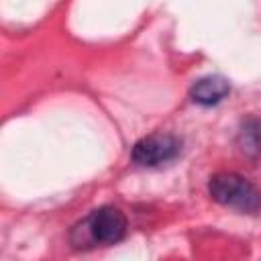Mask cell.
<instances>
[{
	"label": "cell",
	"mask_w": 261,
	"mask_h": 261,
	"mask_svg": "<svg viewBox=\"0 0 261 261\" xmlns=\"http://www.w3.org/2000/svg\"><path fill=\"white\" fill-rule=\"evenodd\" d=\"M239 145L249 155L261 153V122L257 118H249L243 122L239 130Z\"/></svg>",
	"instance_id": "cell-5"
},
{
	"label": "cell",
	"mask_w": 261,
	"mask_h": 261,
	"mask_svg": "<svg viewBox=\"0 0 261 261\" xmlns=\"http://www.w3.org/2000/svg\"><path fill=\"white\" fill-rule=\"evenodd\" d=\"M228 94H230V82L218 73L198 77L190 88L192 102H196L200 106H214V104L222 102Z\"/></svg>",
	"instance_id": "cell-4"
},
{
	"label": "cell",
	"mask_w": 261,
	"mask_h": 261,
	"mask_svg": "<svg viewBox=\"0 0 261 261\" xmlns=\"http://www.w3.org/2000/svg\"><path fill=\"white\" fill-rule=\"evenodd\" d=\"M126 230H128V220L120 208L100 206L92 210L77 226H73L71 243L75 247H86V245L108 247L120 243L126 237Z\"/></svg>",
	"instance_id": "cell-1"
},
{
	"label": "cell",
	"mask_w": 261,
	"mask_h": 261,
	"mask_svg": "<svg viewBox=\"0 0 261 261\" xmlns=\"http://www.w3.org/2000/svg\"><path fill=\"white\" fill-rule=\"evenodd\" d=\"M181 151V141L171 133H151L139 139L130 149V159L145 167H155L175 159Z\"/></svg>",
	"instance_id": "cell-3"
},
{
	"label": "cell",
	"mask_w": 261,
	"mask_h": 261,
	"mask_svg": "<svg viewBox=\"0 0 261 261\" xmlns=\"http://www.w3.org/2000/svg\"><path fill=\"white\" fill-rule=\"evenodd\" d=\"M208 194L220 206L239 210L243 214L261 212V190L241 173L234 171L214 173L208 181Z\"/></svg>",
	"instance_id": "cell-2"
}]
</instances>
